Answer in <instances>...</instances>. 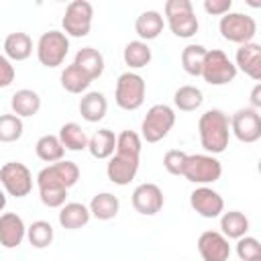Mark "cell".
<instances>
[{"label": "cell", "instance_id": "1", "mask_svg": "<svg viewBox=\"0 0 261 261\" xmlns=\"http://www.w3.org/2000/svg\"><path fill=\"white\" fill-rule=\"evenodd\" d=\"M198 135L200 143L208 155L224 153L230 141V122L228 114L220 108L206 110L198 120Z\"/></svg>", "mask_w": 261, "mask_h": 261}, {"label": "cell", "instance_id": "2", "mask_svg": "<svg viewBox=\"0 0 261 261\" xmlns=\"http://www.w3.org/2000/svg\"><path fill=\"white\" fill-rule=\"evenodd\" d=\"M169 31L179 39H190L198 33L200 22L190 0H167L163 6Z\"/></svg>", "mask_w": 261, "mask_h": 261}, {"label": "cell", "instance_id": "3", "mask_svg": "<svg viewBox=\"0 0 261 261\" xmlns=\"http://www.w3.org/2000/svg\"><path fill=\"white\" fill-rule=\"evenodd\" d=\"M173 124H175V110L167 104H153L141 122V139L147 143H159L169 135Z\"/></svg>", "mask_w": 261, "mask_h": 261}, {"label": "cell", "instance_id": "4", "mask_svg": "<svg viewBox=\"0 0 261 261\" xmlns=\"http://www.w3.org/2000/svg\"><path fill=\"white\" fill-rule=\"evenodd\" d=\"M200 77L210 86H226L237 77V67L222 49H208Z\"/></svg>", "mask_w": 261, "mask_h": 261}, {"label": "cell", "instance_id": "5", "mask_svg": "<svg viewBox=\"0 0 261 261\" xmlns=\"http://www.w3.org/2000/svg\"><path fill=\"white\" fill-rule=\"evenodd\" d=\"M145 92H147V84L143 75H139L137 71H124L116 80L114 100L122 110H137L145 102Z\"/></svg>", "mask_w": 261, "mask_h": 261}, {"label": "cell", "instance_id": "6", "mask_svg": "<svg viewBox=\"0 0 261 261\" xmlns=\"http://www.w3.org/2000/svg\"><path fill=\"white\" fill-rule=\"evenodd\" d=\"M188 181L198 184V186H208L220 179L222 175V163L208 153H196V155H188L186 165H184V173H181Z\"/></svg>", "mask_w": 261, "mask_h": 261}, {"label": "cell", "instance_id": "7", "mask_svg": "<svg viewBox=\"0 0 261 261\" xmlns=\"http://www.w3.org/2000/svg\"><path fill=\"white\" fill-rule=\"evenodd\" d=\"M92 18H94V6L88 0L69 2L63 12V18H61L63 35L73 37V39L88 37L92 31Z\"/></svg>", "mask_w": 261, "mask_h": 261}, {"label": "cell", "instance_id": "8", "mask_svg": "<svg viewBox=\"0 0 261 261\" xmlns=\"http://www.w3.org/2000/svg\"><path fill=\"white\" fill-rule=\"evenodd\" d=\"M218 31H220L224 41L245 45V43H251L253 37L257 35V22L253 16H249L245 12H232L230 10L224 16H220Z\"/></svg>", "mask_w": 261, "mask_h": 261}, {"label": "cell", "instance_id": "9", "mask_svg": "<svg viewBox=\"0 0 261 261\" xmlns=\"http://www.w3.org/2000/svg\"><path fill=\"white\" fill-rule=\"evenodd\" d=\"M69 53V39L63 31H47L37 41V59L45 67H59Z\"/></svg>", "mask_w": 261, "mask_h": 261}, {"label": "cell", "instance_id": "10", "mask_svg": "<svg viewBox=\"0 0 261 261\" xmlns=\"http://www.w3.org/2000/svg\"><path fill=\"white\" fill-rule=\"evenodd\" d=\"M0 184L8 196L24 198L33 190V173L20 161H8L0 167Z\"/></svg>", "mask_w": 261, "mask_h": 261}, {"label": "cell", "instance_id": "11", "mask_svg": "<svg viewBox=\"0 0 261 261\" xmlns=\"http://www.w3.org/2000/svg\"><path fill=\"white\" fill-rule=\"evenodd\" d=\"M230 133L241 143H257L261 139V114L259 110L247 106L239 108L232 116H228Z\"/></svg>", "mask_w": 261, "mask_h": 261}, {"label": "cell", "instance_id": "12", "mask_svg": "<svg viewBox=\"0 0 261 261\" xmlns=\"http://www.w3.org/2000/svg\"><path fill=\"white\" fill-rule=\"evenodd\" d=\"M37 188H39V198L47 208H61L67 198V188L63 181L55 175L53 167L47 165L37 173Z\"/></svg>", "mask_w": 261, "mask_h": 261}, {"label": "cell", "instance_id": "13", "mask_svg": "<svg viewBox=\"0 0 261 261\" xmlns=\"http://www.w3.org/2000/svg\"><path fill=\"white\" fill-rule=\"evenodd\" d=\"M139 163H141V155L114 151V155L106 163V175L116 186H128L139 171Z\"/></svg>", "mask_w": 261, "mask_h": 261}, {"label": "cell", "instance_id": "14", "mask_svg": "<svg viewBox=\"0 0 261 261\" xmlns=\"http://www.w3.org/2000/svg\"><path fill=\"white\" fill-rule=\"evenodd\" d=\"M190 206L202 218H218L224 212L222 196L208 186H200L190 194Z\"/></svg>", "mask_w": 261, "mask_h": 261}, {"label": "cell", "instance_id": "15", "mask_svg": "<svg viewBox=\"0 0 261 261\" xmlns=\"http://www.w3.org/2000/svg\"><path fill=\"white\" fill-rule=\"evenodd\" d=\"M133 208L143 214V216H155L161 208H163V192L157 184H141L135 188L133 196H130Z\"/></svg>", "mask_w": 261, "mask_h": 261}, {"label": "cell", "instance_id": "16", "mask_svg": "<svg viewBox=\"0 0 261 261\" xmlns=\"http://www.w3.org/2000/svg\"><path fill=\"white\" fill-rule=\"evenodd\" d=\"M198 253L202 261H228L230 257L228 239L218 230H204L198 237Z\"/></svg>", "mask_w": 261, "mask_h": 261}, {"label": "cell", "instance_id": "17", "mask_svg": "<svg viewBox=\"0 0 261 261\" xmlns=\"http://www.w3.org/2000/svg\"><path fill=\"white\" fill-rule=\"evenodd\" d=\"M27 239V224L16 212L0 214V245L4 249H16Z\"/></svg>", "mask_w": 261, "mask_h": 261}, {"label": "cell", "instance_id": "18", "mask_svg": "<svg viewBox=\"0 0 261 261\" xmlns=\"http://www.w3.org/2000/svg\"><path fill=\"white\" fill-rule=\"evenodd\" d=\"M234 67H237V71L241 69L251 80L259 82L261 80V45L253 43V41L239 45V49L234 53Z\"/></svg>", "mask_w": 261, "mask_h": 261}, {"label": "cell", "instance_id": "19", "mask_svg": "<svg viewBox=\"0 0 261 261\" xmlns=\"http://www.w3.org/2000/svg\"><path fill=\"white\" fill-rule=\"evenodd\" d=\"M73 65H77L94 82L104 73V55L94 47H82L73 57Z\"/></svg>", "mask_w": 261, "mask_h": 261}, {"label": "cell", "instance_id": "20", "mask_svg": "<svg viewBox=\"0 0 261 261\" xmlns=\"http://www.w3.org/2000/svg\"><path fill=\"white\" fill-rule=\"evenodd\" d=\"M92 214L90 208L84 206L82 202H65L59 208V224L67 230H77L90 222Z\"/></svg>", "mask_w": 261, "mask_h": 261}, {"label": "cell", "instance_id": "21", "mask_svg": "<svg viewBox=\"0 0 261 261\" xmlns=\"http://www.w3.org/2000/svg\"><path fill=\"white\" fill-rule=\"evenodd\" d=\"M163 24H165V20H163L161 12H157V10H145L135 20V33L139 35V41H145L147 43V41H153V39H157L161 35Z\"/></svg>", "mask_w": 261, "mask_h": 261}, {"label": "cell", "instance_id": "22", "mask_svg": "<svg viewBox=\"0 0 261 261\" xmlns=\"http://www.w3.org/2000/svg\"><path fill=\"white\" fill-rule=\"evenodd\" d=\"M10 108H12V114H16L18 118L35 116L41 110V96L29 88L16 90L10 98Z\"/></svg>", "mask_w": 261, "mask_h": 261}, {"label": "cell", "instance_id": "23", "mask_svg": "<svg viewBox=\"0 0 261 261\" xmlns=\"http://www.w3.org/2000/svg\"><path fill=\"white\" fill-rule=\"evenodd\" d=\"M80 114L86 122H98L106 116L108 102L102 92H86L80 100Z\"/></svg>", "mask_w": 261, "mask_h": 261}, {"label": "cell", "instance_id": "24", "mask_svg": "<svg viewBox=\"0 0 261 261\" xmlns=\"http://www.w3.org/2000/svg\"><path fill=\"white\" fill-rule=\"evenodd\" d=\"M88 151L94 159H110L116 151V135L110 128H98L88 139Z\"/></svg>", "mask_w": 261, "mask_h": 261}, {"label": "cell", "instance_id": "25", "mask_svg": "<svg viewBox=\"0 0 261 261\" xmlns=\"http://www.w3.org/2000/svg\"><path fill=\"white\" fill-rule=\"evenodd\" d=\"M31 53H33V39L27 33L16 31L4 39V55L10 61H24L31 57Z\"/></svg>", "mask_w": 261, "mask_h": 261}, {"label": "cell", "instance_id": "26", "mask_svg": "<svg viewBox=\"0 0 261 261\" xmlns=\"http://www.w3.org/2000/svg\"><path fill=\"white\" fill-rule=\"evenodd\" d=\"M122 59H124V65H128V71H133V69L147 67L153 59V53H151V47L145 41L137 39V41L126 43V47L122 51Z\"/></svg>", "mask_w": 261, "mask_h": 261}, {"label": "cell", "instance_id": "27", "mask_svg": "<svg viewBox=\"0 0 261 261\" xmlns=\"http://www.w3.org/2000/svg\"><path fill=\"white\" fill-rule=\"evenodd\" d=\"M88 208H90V214L94 218H98V220H112L118 214V210H120V202H118V198L114 194L100 192V194H96L92 198Z\"/></svg>", "mask_w": 261, "mask_h": 261}, {"label": "cell", "instance_id": "28", "mask_svg": "<svg viewBox=\"0 0 261 261\" xmlns=\"http://www.w3.org/2000/svg\"><path fill=\"white\" fill-rule=\"evenodd\" d=\"M220 232L226 239H241L249 232V218L239 210H228L220 214Z\"/></svg>", "mask_w": 261, "mask_h": 261}, {"label": "cell", "instance_id": "29", "mask_svg": "<svg viewBox=\"0 0 261 261\" xmlns=\"http://www.w3.org/2000/svg\"><path fill=\"white\" fill-rule=\"evenodd\" d=\"M35 153H37V157L41 161H45V163L51 165V163H57V161L63 159L65 149H63L59 137H55V135H43L35 143Z\"/></svg>", "mask_w": 261, "mask_h": 261}, {"label": "cell", "instance_id": "30", "mask_svg": "<svg viewBox=\"0 0 261 261\" xmlns=\"http://www.w3.org/2000/svg\"><path fill=\"white\" fill-rule=\"evenodd\" d=\"M57 137H59L63 149H67V151H84V149H88V135L77 122L61 124Z\"/></svg>", "mask_w": 261, "mask_h": 261}, {"label": "cell", "instance_id": "31", "mask_svg": "<svg viewBox=\"0 0 261 261\" xmlns=\"http://www.w3.org/2000/svg\"><path fill=\"white\" fill-rule=\"evenodd\" d=\"M202 102H204V94L196 86H179L173 94V104L181 112H194L202 106Z\"/></svg>", "mask_w": 261, "mask_h": 261}, {"label": "cell", "instance_id": "32", "mask_svg": "<svg viewBox=\"0 0 261 261\" xmlns=\"http://www.w3.org/2000/svg\"><path fill=\"white\" fill-rule=\"evenodd\" d=\"M61 88L65 90V92H69V94H82V92H86L88 88H90V84H92V80L77 67V65H67L63 71H61Z\"/></svg>", "mask_w": 261, "mask_h": 261}, {"label": "cell", "instance_id": "33", "mask_svg": "<svg viewBox=\"0 0 261 261\" xmlns=\"http://www.w3.org/2000/svg\"><path fill=\"white\" fill-rule=\"evenodd\" d=\"M206 51L208 49L204 45H196V43L186 45L181 49V67H184V71L194 75V77H198L200 71H202V63H204Z\"/></svg>", "mask_w": 261, "mask_h": 261}, {"label": "cell", "instance_id": "34", "mask_svg": "<svg viewBox=\"0 0 261 261\" xmlns=\"http://www.w3.org/2000/svg\"><path fill=\"white\" fill-rule=\"evenodd\" d=\"M53 226L47 220H35L31 226H27V239L35 249H45L53 243Z\"/></svg>", "mask_w": 261, "mask_h": 261}, {"label": "cell", "instance_id": "35", "mask_svg": "<svg viewBox=\"0 0 261 261\" xmlns=\"http://www.w3.org/2000/svg\"><path fill=\"white\" fill-rule=\"evenodd\" d=\"M24 124L16 114H0V143H16L22 137Z\"/></svg>", "mask_w": 261, "mask_h": 261}, {"label": "cell", "instance_id": "36", "mask_svg": "<svg viewBox=\"0 0 261 261\" xmlns=\"http://www.w3.org/2000/svg\"><path fill=\"white\" fill-rule=\"evenodd\" d=\"M51 167H53L55 175L63 181V186H65L67 190L77 184V179H80V167H77L75 161L61 159V161H57V163H51Z\"/></svg>", "mask_w": 261, "mask_h": 261}, {"label": "cell", "instance_id": "37", "mask_svg": "<svg viewBox=\"0 0 261 261\" xmlns=\"http://www.w3.org/2000/svg\"><path fill=\"white\" fill-rule=\"evenodd\" d=\"M234 251H237L241 261H257V259H261V243L255 237H249V234L237 239Z\"/></svg>", "mask_w": 261, "mask_h": 261}, {"label": "cell", "instance_id": "38", "mask_svg": "<svg viewBox=\"0 0 261 261\" xmlns=\"http://www.w3.org/2000/svg\"><path fill=\"white\" fill-rule=\"evenodd\" d=\"M141 147H143V139L135 130H122L120 135H116V151L141 155Z\"/></svg>", "mask_w": 261, "mask_h": 261}, {"label": "cell", "instance_id": "39", "mask_svg": "<svg viewBox=\"0 0 261 261\" xmlns=\"http://www.w3.org/2000/svg\"><path fill=\"white\" fill-rule=\"evenodd\" d=\"M188 153L179 151V149H169L163 155V167L167 169V173L171 175H181L184 173V165H186Z\"/></svg>", "mask_w": 261, "mask_h": 261}, {"label": "cell", "instance_id": "40", "mask_svg": "<svg viewBox=\"0 0 261 261\" xmlns=\"http://www.w3.org/2000/svg\"><path fill=\"white\" fill-rule=\"evenodd\" d=\"M16 69L6 55H0V88H8L14 82Z\"/></svg>", "mask_w": 261, "mask_h": 261}, {"label": "cell", "instance_id": "41", "mask_svg": "<svg viewBox=\"0 0 261 261\" xmlns=\"http://www.w3.org/2000/svg\"><path fill=\"white\" fill-rule=\"evenodd\" d=\"M204 10L212 16H224L232 8V0H204Z\"/></svg>", "mask_w": 261, "mask_h": 261}, {"label": "cell", "instance_id": "42", "mask_svg": "<svg viewBox=\"0 0 261 261\" xmlns=\"http://www.w3.org/2000/svg\"><path fill=\"white\" fill-rule=\"evenodd\" d=\"M251 108H255V110L261 108V84H255V88L251 92Z\"/></svg>", "mask_w": 261, "mask_h": 261}, {"label": "cell", "instance_id": "43", "mask_svg": "<svg viewBox=\"0 0 261 261\" xmlns=\"http://www.w3.org/2000/svg\"><path fill=\"white\" fill-rule=\"evenodd\" d=\"M6 208V192L4 190H0V212Z\"/></svg>", "mask_w": 261, "mask_h": 261}, {"label": "cell", "instance_id": "44", "mask_svg": "<svg viewBox=\"0 0 261 261\" xmlns=\"http://www.w3.org/2000/svg\"><path fill=\"white\" fill-rule=\"evenodd\" d=\"M257 261H261V259H257Z\"/></svg>", "mask_w": 261, "mask_h": 261}]
</instances>
